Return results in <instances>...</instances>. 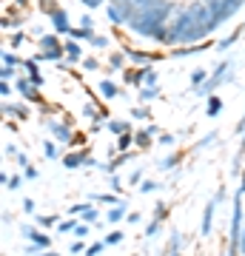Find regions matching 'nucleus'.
Instances as JSON below:
<instances>
[{
  "label": "nucleus",
  "mask_w": 245,
  "mask_h": 256,
  "mask_svg": "<svg viewBox=\"0 0 245 256\" xmlns=\"http://www.w3.org/2000/svg\"><path fill=\"white\" fill-rule=\"evenodd\" d=\"M214 28L217 26H214L208 9L202 6V0H197V3L177 12V18L168 26V43H194V40H202Z\"/></svg>",
  "instance_id": "f257e3e1"
},
{
  "label": "nucleus",
  "mask_w": 245,
  "mask_h": 256,
  "mask_svg": "<svg viewBox=\"0 0 245 256\" xmlns=\"http://www.w3.org/2000/svg\"><path fill=\"white\" fill-rule=\"evenodd\" d=\"M171 12H174V3L171 0H163L157 9L134 14V18L128 20V28H134L137 34H143V37H154V40L168 43V28H165V23L171 18Z\"/></svg>",
  "instance_id": "f03ea898"
},
{
  "label": "nucleus",
  "mask_w": 245,
  "mask_h": 256,
  "mask_svg": "<svg viewBox=\"0 0 245 256\" xmlns=\"http://www.w3.org/2000/svg\"><path fill=\"white\" fill-rule=\"evenodd\" d=\"M202 6L208 9V14H211V20H214V26H219V23H225L231 14H236L231 6H228L225 0H202Z\"/></svg>",
  "instance_id": "7ed1b4c3"
},
{
  "label": "nucleus",
  "mask_w": 245,
  "mask_h": 256,
  "mask_svg": "<svg viewBox=\"0 0 245 256\" xmlns=\"http://www.w3.org/2000/svg\"><path fill=\"white\" fill-rule=\"evenodd\" d=\"M228 68H231V63H219V66H217V72L211 74L208 80H205V86H202V88H197V92H200V94H211V92H214V88L219 86V80H222V77L228 74Z\"/></svg>",
  "instance_id": "20e7f679"
},
{
  "label": "nucleus",
  "mask_w": 245,
  "mask_h": 256,
  "mask_svg": "<svg viewBox=\"0 0 245 256\" xmlns=\"http://www.w3.org/2000/svg\"><path fill=\"white\" fill-rule=\"evenodd\" d=\"M219 200H222V191H219L217 196H214V200L205 205V214H202V234H205V236L211 234V220H214V208H217V202H219Z\"/></svg>",
  "instance_id": "39448f33"
},
{
  "label": "nucleus",
  "mask_w": 245,
  "mask_h": 256,
  "mask_svg": "<svg viewBox=\"0 0 245 256\" xmlns=\"http://www.w3.org/2000/svg\"><path fill=\"white\" fill-rule=\"evenodd\" d=\"M52 23H55L57 34H72V26H69V18H66L63 9H57L55 14H52Z\"/></svg>",
  "instance_id": "423d86ee"
},
{
  "label": "nucleus",
  "mask_w": 245,
  "mask_h": 256,
  "mask_svg": "<svg viewBox=\"0 0 245 256\" xmlns=\"http://www.w3.org/2000/svg\"><path fill=\"white\" fill-rule=\"evenodd\" d=\"M52 134H55L57 142H72V131H69V126H63V122H52Z\"/></svg>",
  "instance_id": "0eeeda50"
},
{
  "label": "nucleus",
  "mask_w": 245,
  "mask_h": 256,
  "mask_svg": "<svg viewBox=\"0 0 245 256\" xmlns=\"http://www.w3.org/2000/svg\"><path fill=\"white\" fill-rule=\"evenodd\" d=\"M26 72H29V77H32V82H35V86H40V82H43V77H40V72H37V60H26Z\"/></svg>",
  "instance_id": "6e6552de"
},
{
  "label": "nucleus",
  "mask_w": 245,
  "mask_h": 256,
  "mask_svg": "<svg viewBox=\"0 0 245 256\" xmlns=\"http://www.w3.org/2000/svg\"><path fill=\"white\" fill-rule=\"evenodd\" d=\"M18 88H20V94H23L26 100H37V92H32V82H29V80H20Z\"/></svg>",
  "instance_id": "1a4fd4ad"
},
{
  "label": "nucleus",
  "mask_w": 245,
  "mask_h": 256,
  "mask_svg": "<svg viewBox=\"0 0 245 256\" xmlns=\"http://www.w3.org/2000/svg\"><path fill=\"white\" fill-rule=\"evenodd\" d=\"M109 20H111V23H117V26H120V23H126V18H123V12H120L117 6H114V3L109 6Z\"/></svg>",
  "instance_id": "9d476101"
},
{
  "label": "nucleus",
  "mask_w": 245,
  "mask_h": 256,
  "mask_svg": "<svg viewBox=\"0 0 245 256\" xmlns=\"http://www.w3.org/2000/svg\"><path fill=\"white\" fill-rule=\"evenodd\" d=\"M219 111H222V100H219V97H211L208 100V117H217Z\"/></svg>",
  "instance_id": "9b49d317"
},
{
  "label": "nucleus",
  "mask_w": 245,
  "mask_h": 256,
  "mask_svg": "<svg viewBox=\"0 0 245 256\" xmlns=\"http://www.w3.org/2000/svg\"><path fill=\"white\" fill-rule=\"evenodd\" d=\"M66 57H69V60H80V46H77V43H66Z\"/></svg>",
  "instance_id": "f8f14e48"
},
{
  "label": "nucleus",
  "mask_w": 245,
  "mask_h": 256,
  "mask_svg": "<svg viewBox=\"0 0 245 256\" xmlns=\"http://www.w3.org/2000/svg\"><path fill=\"white\" fill-rule=\"evenodd\" d=\"M72 37L74 40H94L91 28H72Z\"/></svg>",
  "instance_id": "ddd939ff"
},
{
  "label": "nucleus",
  "mask_w": 245,
  "mask_h": 256,
  "mask_svg": "<svg viewBox=\"0 0 245 256\" xmlns=\"http://www.w3.org/2000/svg\"><path fill=\"white\" fill-rule=\"evenodd\" d=\"M103 94H106V97H114V94H117V86H114V82H109V80H103Z\"/></svg>",
  "instance_id": "4468645a"
},
{
  "label": "nucleus",
  "mask_w": 245,
  "mask_h": 256,
  "mask_svg": "<svg viewBox=\"0 0 245 256\" xmlns=\"http://www.w3.org/2000/svg\"><path fill=\"white\" fill-rule=\"evenodd\" d=\"M191 86H200L202 88V86H205V72H194L191 74Z\"/></svg>",
  "instance_id": "2eb2a0df"
},
{
  "label": "nucleus",
  "mask_w": 245,
  "mask_h": 256,
  "mask_svg": "<svg viewBox=\"0 0 245 256\" xmlns=\"http://www.w3.org/2000/svg\"><path fill=\"white\" fill-rule=\"evenodd\" d=\"M3 185L15 191V188H20V176H6V174H3Z\"/></svg>",
  "instance_id": "dca6fc26"
},
{
  "label": "nucleus",
  "mask_w": 245,
  "mask_h": 256,
  "mask_svg": "<svg viewBox=\"0 0 245 256\" xmlns=\"http://www.w3.org/2000/svg\"><path fill=\"white\" fill-rule=\"evenodd\" d=\"M117 242H123V234H120V230H114V234L106 236V245H117Z\"/></svg>",
  "instance_id": "f3484780"
},
{
  "label": "nucleus",
  "mask_w": 245,
  "mask_h": 256,
  "mask_svg": "<svg viewBox=\"0 0 245 256\" xmlns=\"http://www.w3.org/2000/svg\"><path fill=\"white\" fill-rule=\"evenodd\" d=\"M103 248H106V242H94V245L89 248V250H86V256H97L103 250Z\"/></svg>",
  "instance_id": "a211bd4d"
},
{
  "label": "nucleus",
  "mask_w": 245,
  "mask_h": 256,
  "mask_svg": "<svg viewBox=\"0 0 245 256\" xmlns=\"http://www.w3.org/2000/svg\"><path fill=\"white\" fill-rule=\"evenodd\" d=\"M97 202H103V205H114L117 202V196H111V194H103V196H94Z\"/></svg>",
  "instance_id": "6ab92c4d"
},
{
  "label": "nucleus",
  "mask_w": 245,
  "mask_h": 256,
  "mask_svg": "<svg viewBox=\"0 0 245 256\" xmlns=\"http://www.w3.org/2000/svg\"><path fill=\"white\" fill-rule=\"evenodd\" d=\"M148 134H154V128H151V131H143V134L137 137V142H140V146H148V142H151V137H148Z\"/></svg>",
  "instance_id": "aec40b11"
},
{
  "label": "nucleus",
  "mask_w": 245,
  "mask_h": 256,
  "mask_svg": "<svg viewBox=\"0 0 245 256\" xmlns=\"http://www.w3.org/2000/svg\"><path fill=\"white\" fill-rule=\"evenodd\" d=\"M140 97H143V100H151V97H157V88H154V86H151V88H143Z\"/></svg>",
  "instance_id": "412c9836"
},
{
  "label": "nucleus",
  "mask_w": 245,
  "mask_h": 256,
  "mask_svg": "<svg viewBox=\"0 0 245 256\" xmlns=\"http://www.w3.org/2000/svg\"><path fill=\"white\" fill-rule=\"evenodd\" d=\"M43 151H46V156H49V160H57V151H55V146H52V142H46Z\"/></svg>",
  "instance_id": "4be33fe9"
},
{
  "label": "nucleus",
  "mask_w": 245,
  "mask_h": 256,
  "mask_svg": "<svg viewBox=\"0 0 245 256\" xmlns=\"http://www.w3.org/2000/svg\"><path fill=\"white\" fill-rule=\"evenodd\" d=\"M120 220H123V208H114L109 214V222H120Z\"/></svg>",
  "instance_id": "5701e85b"
},
{
  "label": "nucleus",
  "mask_w": 245,
  "mask_h": 256,
  "mask_svg": "<svg viewBox=\"0 0 245 256\" xmlns=\"http://www.w3.org/2000/svg\"><path fill=\"white\" fill-rule=\"evenodd\" d=\"M128 146H131V134H128V131H126V134H123V137H120V148H123V151H126Z\"/></svg>",
  "instance_id": "b1692460"
},
{
  "label": "nucleus",
  "mask_w": 245,
  "mask_h": 256,
  "mask_svg": "<svg viewBox=\"0 0 245 256\" xmlns=\"http://www.w3.org/2000/svg\"><path fill=\"white\" fill-rule=\"evenodd\" d=\"M26 176H29V180H37V176H40V171H37L35 165H26Z\"/></svg>",
  "instance_id": "393cba45"
},
{
  "label": "nucleus",
  "mask_w": 245,
  "mask_h": 256,
  "mask_svg": "<svg viewBox=\"0 0 245 256\" xmlns=\"http://www.w3.org/2000/svg\"><path fill=\"white\" fill-rule=\"evenodd\" d=\"M91 43H94V46H97V48H106V46H109V37H94Z\"/></svg>",
  "instance_id": "a878e982"
},
{
  "label": "nucleus",
  "mask_w": 245,
  "mask_h": 256,
  "mask_svg": "<svg viewBox=\"0 0 245 256\" xmlns=\"http://www.w3.org/2000/svg\"><path fill=\"white\" fill-rule=\"evenodd\" d=\"M83 216H86L89 222H94V220H97V210H94V208H86V210H83Z\"/></svg>",
  "instance_id": "bb28decb"
},
{
  "label": "nucleus",
  "mask_w": 245,
  "mask_h": 256,
  "mask_svg": "<svg viewBox=\"0 0 245 256\" xmlns=\"http://www.w3.org/2000/svg\"><path fill=\"white\" fill-rule=\"evenodd\" d=\"M9 77H15V68L12 66H3V82H9Z\"/></svg>",
  "instance_id": "cd10ccee"
},
{
  "label": "nucleus",
  "mask_w": 245,
  "mask_h": 256,
  "mask_svg": "<svg viewBox=\"0 0 245 256\" xmlns=\"http://www.w3.org/2000/svg\"><path fill=\"white\" fill-rule=\"evenodd\" d=\"M91 23H94L91 14H83V18H80V28H91Z\"/></svg>",
  "instance_id": "c85d7f7f"
},
{
  "label": "nucleus",
  "mask_w": 245,
  "mask_h": 256,
  "mask_svg": "<svg viewBox=\"0 0 245 256\" xmlns=\"http://www.w3.org/2000/svg\"><path fill=\"white\" fill-rule=\"evenodd\" d=\"M3 63H6V66H12V68H15V66H18V57H15V54H3Z\"/></svg>",
  "instance_id": "c756f323"
},
{
  "label": "nucleus",
  "mask_w": 245,
  "mask_h": 256,
  "mask_svg": "<svg viewBox=\"0 0 245 256\" xmlns=\"http://www.w3.org/2000/svg\"><path fill=\"white\" fill-rule=\"evenodd\" d=\"M111 131H128V126H123V122H109Z\"/></svg>",
  "instance_id": "7c9ffc66"
},
{
  "label": "nucleus",
  "mask_w": 245,
  "mask_h": 256,
  "mask_svg": "<svg viewBox=\"0 0 245 256\" xmlns=\"http://www.w3.org/2000/svg\"><path fill=\"white\" fill-rule=\"evenodd\" d=\"M74 230H77V236H86V234H89V225H77V228H74Z\"/></svg>",
  "instance_id": "2f4dec72"
},
{
  "label": "nucleus",
  "mask_w": 245,
  "mask_h": 256,
  "mask_svg": "<svg viewBox=\"0 0 245 256\" xmlns=\"http://www.w3.org/2000/svg\"><path fill=\"white\" fill-rule=\"evenodd\" d=\"M120 63H123V57H120V54L111 57V68H120Z\"/></svg>",
  "instance_id": "473e14b6"
},
{
  "label": "nucleus",
  "mask_w": 245,
  "mask_h": 256,
  "mask_svg": "<svg viewBox=\"0 0 245 256\" xmlns=\"http://www.w3.org/2000/svg\"><path fill=\"white\" fill-rule=\"evenodd\" d=\"M77 228V222H63V225H60V230H74Z\"/></svg>",
  "instance_id": "72a5a7b5"
},
{
  "label": "nucleus",
  "mask_w": 245,
  "mask_h": 256,
  "mask_svg": "<svg viewBox=\"0 0 245 256\" xmlns=\"http://www.w3.org/2000/svg\"><path fill=\"white\" fill-rule=\"evenodd\" d=\"M9 92H12V86H9V82H3V86H0V94H3V97H9Z\"/></svg>",
  "instance_id": "f704fd0d"
},
{
  "label": "nucleus",
  "mask_w": 245,
  "mask_h": 256,
  "mask_svg": "<svg viewBox=\"0 0 245 256\" xmlns=\"http://www.w3.org/2000/svg\"><path fill=\"white\" fill-rule=\"evenodd\" d=\"M239 254H245V228H242V236H239Z\"/></svg>",
  "instance_id": "c9c22d12"
},
{
  "label": "nucleus",
  "mask_w": 245,
  "mask_h": 256,
  "mask_svg": "<svg viewBox=\"0 0 245 256\" xmlns=\"http://www.w3.org/2000/svg\"><path fill=\"white\" fill-rule=\"evenodd\" d=\"M245 128V114H242V120H239V126H236V131H242Z\"/></svg>",
  "instance_id": "e433bc0d"
},
{
  "label": "nucleus",
  "mask_w": 245,
  "mask_h": 256,
  "mask_svg": "<svg viewBox=\"0 0 245 256\" xmlns=\"http://www.w3.org/2000/svg\"><path fill=\"white\" fill-rule=\"evenodd\" d=\"M239 194H245V171H242V185H239Z\"/></svg>",
  "instance_id": "4c0bfd02"
},
{
  "label": "nucleus",
  "mask_w": 245,
  "mask_h": 256,
  "mask_svg": "<svg viewBox=\"0 0 245 256\" xmlns=\"http://www.w3.org/2000/svg\"><path fill=\"white\" fill-rule=\"evenodd\" d=\"M43 256H55V254H43Z\"/></svg>",
  "instance_id": "58836bf2"
},
{
  "label": "nucleus",
  "mask_w": 245,
  "mask_h": 256,
  "mask_svg": "<svg viewBox=\"0 0 245 256\" xmlns=\"http://www.w3.org/2000/svg\"><path fill=\"white\" fill-rule=\"evenodd\" d=\"M171 256H180V254H171Z\"/></svg>",
  "instance_id": "ea45409f"
}]
</instances>
